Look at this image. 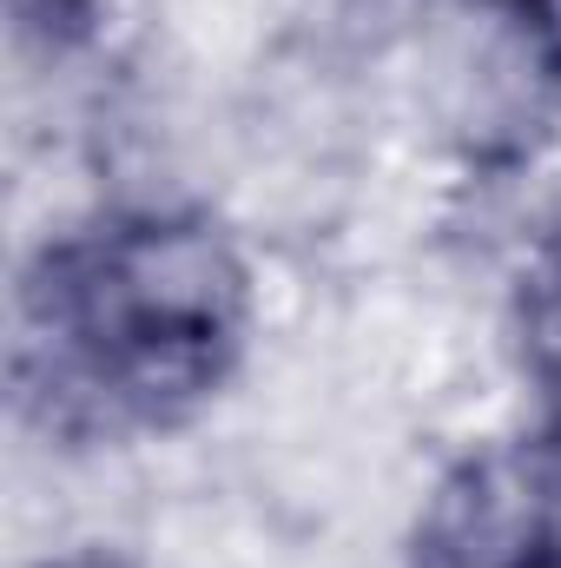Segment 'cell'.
<instances>
[{"instance_id": "6da1fadb", "label": "cell", "mask_w": 561, "mask_h": 568, "mask_svg": "<svg viewBox=\"0 0 561 568\" xmlns=\"http://www.w3.org/2000/svg\"><path fill=\"white\" fill-rule=\"evenodd\" d=\"M238 272L225 245L192 225H152L120 239L80 284V324L133 357L140 377H192V364L232 331Z\"/></svg>"}, {"instance_id": "7a4b0ae2", "label": "cell", "mask_w": 561, "mask_h": 568, "mask_svg": "<svg viewBox=\"0 0 561 568\" xmlns=\"http://www.w3.org/2000/svg\"><path fill=\"white\" fill-rule=\"evenodd\" d=\"M561 53L516 13H442L417 47L422 106L469 145H522L555 113Z\"/></svg>"}, {"instance_id": "3957f363", "label": "cell", "mask_w": 561, "mask_h": 568, "mask_svg": "<svg viewBox=\"0 0 561 568\" xmlns=\"http://www.w3.org/2000/svg\"><path fill=\"white\" fill-rule=\"evenodd\" d=\"M536 483L516 456H482L442 483L422 523V568H529Z\"/></svg>"}, {"instance_id": "277c9868", "label": "cell", "mask_w": 561, "mask_h": 568, "mask_svg": "<svg viewBox=\"0 0 561 568\" xmlns=\"http://www.w3.org/2000/svg\"><path fill=\"white\" fill-rule=\"evenodd\" d=\"M13 7H20V13H27V7H67V0H13Z\"/></svg>"}]
</instances>
